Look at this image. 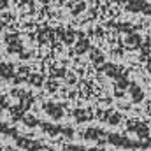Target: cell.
Wrapping results in <instances>:
<instances>
[{
	"label": "cell",
	"instance_id": "6da1fadb",
	"mask_svg": "<svg viewBox=\"0 0 151 151\" xmlns=\"http://www.w3.org/2000/svg\"><path fill=\"white\" fill-rule=\"evenodd\" d=\"M14 141H16V144H18L19 148H23V150H27V151H40V150H42V144H40V142L32 141V139H28V137L16 135V137H14Z\"/></svg>",
	"mask_w": 151,
	"mask_h": 151
},
{
	"label": "cell",
	"instance_id": "7a4b0ae2",
	"mask_svg": "<svg viewBox=\"0 0 151 151\" xmlns=\"http://www.w3.org/2000/svg\"><path fill=\"white\" fill-rule=\"evenodd\" d=\"M42 109L47 113V116H51L53 119H62L63 118V109L58 104H44Z\"/></svg>",
	"mask_w": 151,
	"mask_h": 151
},
{
	"label": "cell",
	"instance_id": "3957f363",
	"mask_svg": "<svg viewBox=\"0 0 151 151\" xmlns=\"http://www.w3.org/2000/svg\"><path fill=\"white\" fill-rule=\"evenodd\" d=\"M104 135V132L100 130V128H88L84 134H83V137L86 139V141H99L100 142V137Z\"/></svg>",
	"mask_w": 151,
	"mask_h": 151
},
{
	"label": "cell",
	"instance_id": "277c9868",
	"mask_svg": "<svg viewBox=\"0 0 151 151\" xmlns=\"http://www.w3.org/2000/svg\"><path fill=\"white\" fill-rule=\"evenodd\" d=\"M39 127L49 135H58V134H62V128H63V127H58V125H53V123H40Z\"/></svg>",
	"mask_w": 151,
	"mask_h": 151
},
{
	"label": "cell",
	"instance_id": "5b68a950",
	"mask_svg": "<svg viewBox=\"0 0 151 151\" xmlns=\"http://www.w3.org/2000/svg\"><path fill=\"white\" fill-rule=\"evenodd\" d=\"M23 123H25L27 127H30V128H35V127L40 125L39 119L35 118V116H32V114H25V116H23Z\"/></svg>",
	"mask_w": 151,
	"mask_h": 151
},
{
	"label": "cell",
	"instance_id": "8992f818",
	"mask_svg": "<svg viewBox=\"0 0 151 151\" xmlns=\"http://www.w3.org/2000/svg\"><path fill=\"white\" fill-rule=\"evenodd\" d=\"M63 151H86L83 144H63Z\"/></svg>",
	"mask_w": 151,
	"mask_h": 151
},
{
	"label": "cell",
	"instance_id": "52a82bcc",
	"mask_svg": "<svg viewBox=\"0 0 151 151\" xmlns=\"http://www.w3.org/2000/svg\"><path fill=\"white\" fill-rule=\"evenodd\" d=\"M62 135H65L67 139H72V137H74V130H72L70 127H63V128H62Z\"/></svg>",
	"mask_w": 151,
	"mask_h": 151
},
{
	"label": "cell",
	"instance_id": "ba28073f",
	"mask_svg": "<svg viewBox=\"0 0 151 151\" xmlns=\"http://www.w3.org/2000/svg\"><path fill=\"white\" fill-rule=\"evenodd\" d=\"M86 151H106L104 146H91V148H86Z\"/></svg>",
	"mask_w": 151,
	"mask_h": 151
},
{
	"label": "cell",
	"instance_id": "9c48e42d",
	"mask_svg": "<svg viewBox=\"0 0 151 151\" xmlns=\"http://www.w3.org/2000/svg\"><path fill=\"white\" fill-rule=\"evenodd\" d=\"M4 151H18L16 148H12V146H7V148H4Z\"/></svg>",
	"mask_w": 151,
	"mask_h": 151
},
{
	"label": "cell",
	"instance_id": "30bf717a",
	"mask_svg": "<svg viewBox=\"0 0 151 151\" xmlns=\"http://www.w3.org/2000/svg\"><path fill=\"white\" fill-rule=\"evenodd\" d=\"M47 151H55V150H47Z\"/></svg>",
	"mask_w": 151,
	"mask_h": 151
}]
</instances>
